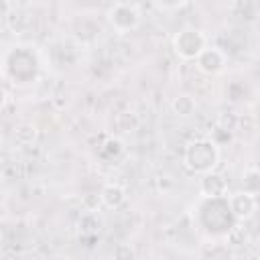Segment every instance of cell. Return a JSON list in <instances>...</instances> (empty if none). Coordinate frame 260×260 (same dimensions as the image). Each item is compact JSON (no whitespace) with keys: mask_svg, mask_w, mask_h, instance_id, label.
I'll use <instances>...</instances> for the list:
<instances>
[{"mask_svg":"<svg viewBox=\"0 0 260 260\" xmlns=\"http://www.w3.org/2000/svg\"><path fill=\"white\" fill-rule=\"evenodd\" d=\"M225 63H228V57L221 49L217 47H205L203 53L197 57V67L199 71L207 73V75H215V73H221L225 69Z\"/></svg>","mask_w":260,"mask_h":260,"instance_id":"cell-5","label":"cell"},{"mask_svg":"<svg viewBox=\"0 0 260 260\" xmlns=\"http://www.w3.org/2000/svg\"><path fill=\"white\" fill-rule=\"evenodd\" d=\"M183 160L193 173H211L219 160V146L211 138H197L187 144Z\"/></svg>","mask_w":260,"mask_h":260,"instance_id":"cell-1","label":"cell"},{"mask_svg":"<svg viewBox=\"0 0 260 260\" xmlns=\"http://www.w3.org/2000/svg\"><path fill=\"white\" fill-rule=\"evenodd\" d=\"M100 197H102V203H104L106 207L116 209V207H120V205L126 201V191H124L120 185H116V183H108V185H104V189L100 191Z\"/></svg>","mask_w":260,"mask_h":260,"instance_id":"cell-7","label":"cell"},{"mask_svg":"<svg viewBox=\"0 0 260 260\" xmlns=\"http://www.w3.org/2000/svg\"><path fill=\"white\" fill-rule=\"evenodd\" d=\"M171 110H173V114L179 116V118H189V116L195 114V110H197V102H195L193 95H189V93H181V95L173 98V102H171Z\"/></svg>","mask_w":260,"mask_h":260,"instance_id":"cell-8","label":"cell"},{"mask_svg":"<svg viewBox=\"0 0 260 260\" xmlns=\"http://www.w3.org/2000/svg\"><path fill=\"white\" fill-rule=\"evenodd\" d=\"M83 203H85V207H87L89 211H93V209H95V207L102 203V197L91 193V195H85V197H83Z\"/></svg>","mask_w":260,"mask_h":260,"instance_id":"cell-13","label":"cell"},{"mask_svg":"<svg viewBox=\"0 0 260 260\" xmlns=\"http://www.w3.org/2000/svg\"><path fill=\"white\" fill-rule=\"evenodd\" d=\"M242 191L258 195L260 193V169H248L242 177Z\"/></svg>","mask_w":260,"mask_h":260,"instance_id":"cell-9","label":"cell"},{"mask_svg":"<svg viewBox=\"0 0 260 260\" xmlns=\"http://www.w3.org/2000/svg\"><path fill=\"white\" fill-rule=\"evenodd\" d=\"M199 191L207 199H219L228 193V179L221 173H215V171L205 173L201 183H199Z\"/></svg>","mask_w":260,"mask_h":260,"instance_id":"cell-6","label":"cell"},{"mask_svg":"<svg viewBox=\"0 0 260 260\" xmlns=\"http://www.w3.org/2000/svg\"><path fill=\"white\" fill-rule=\"evenodd\" d=\"M258 250H260V238H258Z\"/></svg>","mask_w":260,"mask_h":260,"instance_id":"cell-14","label":"cell"},{"mask_svg":"<svg viewBox=\"0 0 260 260\" xmlns=\"http://www.w3.org/2000/svg\"><path fill=\"white\" fill-rule=\"evenodd\" d=\"M116 128L122 130V132H132L136 126H138V118L132 114V112H126V114H118L116 120H114Z\"/></svg>","mask_w":260,"mask_h":260,"instance_id":"cell-11","label":"cell"},{"mask_svg":"<svg viewBox=\"0 0 260 260\" xmlns=\"http://www.w3.org/2000/svg\"><path fill=\"white\" fill-rule=\"evenodd\" d=\"M205 47H207L205 35L201 30H197V28H191V26L181 28L173 37V49L185 61H193V59L197 61V57L203 53Z\"/></svg>","mask_w":260,"mask_h":260,"instance_id":"cell-2","label":"cell"},{"mask_svg":"<svg viewBox=\"0 0 260 260\" xmlns=\"http://www.w3.org/2000/svg\"><path fill=\"white\" fill-rule=\"evenodd\" d=\"M228 205H230V211H232V215H234L236 219L246 221V219H250V217L256 213V209H258V199H256V195H252V193L238 191V193L230 195Z\"/></svg>","mask_w":260,"mask_h":260,"instance_id":"cell-4","label":"cell"},{"mask_svg":"<svg viewBox=\"0 0 260 260\" xmlns=\"http://www.w3.org/2000/svg\"><path fill=\"white\" fill-rule=\"evenodd\" d=\"M108 20L114 26V30L118 35L130 32L140 24V12L136 4H128V2H116L110 10H108Z\"/></svg>","mask_w":260,"mask_h":260,"instance_id":"cell-3","label":"cell"},{"mask_svg":"<svg viewBox=\"0 0 260 260\" xmlns=\"http://www.w3.org/2000/svg\"><path fill=\"white\" fill-rule=\"evenodd\" d=\"M37 140V128L32 124H20L14 130V142L20 146H28Z\"/></svg>","mask_w":260,"mask_h":260,"instance_id":"cell-10","label":"cell"},{"mask_svg":"<svg viewBox=\"0 0 260 260\" xmlns=\"http://www.w3.org/2000/svg\"><path fill=\"white\" fill-rule=\"evenodd\" d=\"M136 258V252L130 244H118L114 248V260H134Z\"/></svg>","mask_w":260,"mask_h":260,"instance_id":"cell-12","label":"cell"}]
</instances>
